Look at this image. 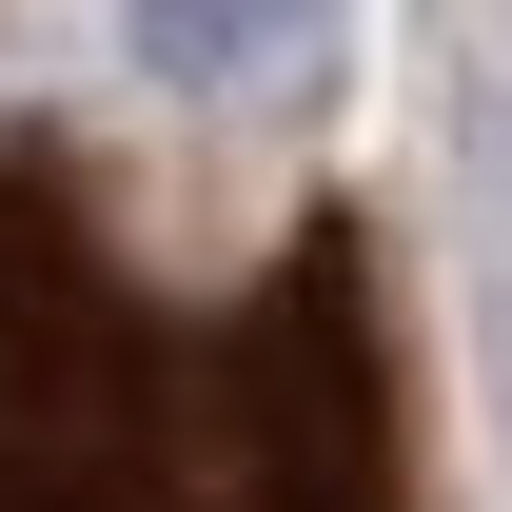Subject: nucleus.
<instances>
[{
  "label": "nucleus",
  "mask_w": 512,
  "mask_h": 512,
  "mask_svg": "<svg viewBox=\"0 0 512 512\" xmlns=\"http://www.w3.org/2000/svg\"><path fill=\"white\" fill-rule=\"evenodd\" d=\"M0 512H414L375 237L296 217L256 296L178 316L138 296L119 197L0 138Z\"/></svg>",
  "instance_id": "1"
},
{
  "label": "nucleus",
  "mask_w": 512,
  "mask_h": 512,
  "mask_svg": "<svg viewBox=\"0 0 512 512\" xmlns=\"http://www.w3.org/2000/svg\"><path fill=\"white\" fill-rule=\"evenodd\" d=\"M335 40V0H138V60L178 99H296Z\"/></svg>",
  "instance_id": "2"
}]
</instances>
